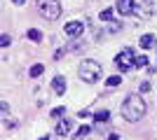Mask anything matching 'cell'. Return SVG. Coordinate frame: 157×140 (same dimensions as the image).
<instances>
[{"instance_id": "cell-10", "label": "cell", "mask_w": 157, "mask_h": 140, "mask_svg": "<svg viewBox=\"0 0 157 140\" xmlns=\"http://www.w3.org/2000/svg\"><path fill=\"white\" fill-rule=\"evenodd\" d=\"M94 119H96L98 124H105V121L110 119V112H108V110H101V112H96V114H94Z\"/></svg>"}, {"instance_id": "cell-3", "label": "cell", "mask_w": 157, "mask_h": 140, "mask_svg": "<svg viewBox=\"0 0 157 140\" xmlns=\"http://www.w3.org/2000/svg\"><path fill=\"white\" fill-rule=\"evenodd\" d=\"M35 5H38L40 14L45 16V19L54 21L61 16V2L59 0H35Z\"/></svg>"}, {"instance_id": "cell-19", "label": "cell", "mask_w": 157, "mask_h": 140, "mask_svg": "<svg viewBox=\"0 0 157 140\" xmlns=\"http://www.w3.org/2000/svg\"><path fill=\"white\" fill-rule=\"evenodd\" d=\"M10 40H12L10 35H2V38H0V45H2V47H10Z\"/></svg>"}, {"instance_id": "cell-21", "label": "cell", "mask_w": 157, "mask_h": 140, "mask_svg": "<svg viewBox=\"0 0 157 140\" xmlns=\"http://www.w3.org/2000/svg\"><path fill=\"white\" fill-rule=\"evenodd\" d=\"M150 89H152V87H150V82H141V91H143V93H145V91H150Z\"/></svg>"}, {"instance_id": "cell-5", "label": "cell", "mask_w": 157, "mask_h": 140, "mask_svg": "<svg viewBox=\"0 0 157 140\" xmlns=\"http://www.w3.org/2000/svg\"><path fill=\"white\" fill-rule=\"evenodd\" d=\"M63 31H66V35H71V38H80L82 31H85V23H82V21H68L63 26Z\"/></svg>"}, {"instance_id": "cell-7", "label": "cell", "mask_w": 157, "mask_h": 140, "mask_svg": "<svg viewBox=\"0 0 157 140\" xmlns=\"http://www.w3.org/2000/svg\"><path fill=\"white\" fill-rule=\"evenodd\" d=\"M71 128H73V121L71 119H61L54 131H56V135H66V133H71Z\"/></svg>"}, {"instance_id": "cell-15", "label": "cell", "mask_w": 157, "mask_h": 140, "mask_svg": "<svg viewBox=\"0 0 157 140\" xmlns=\"http://www.w3.org/2000/svg\"><path fill=\"white\" fill-rule=\"evenodd\" d=\"M148 66V59H145L143 54H141V56H136V68H145Z\"/></svg>"}, {"instance_id": "cell-14", "label": "cell", "mask_w": 157, "mask_h": 140, "mask_svg": "<svg viewBox=\"0 0 157 140\" xmlns=\"http://www.w3.org/2000/svg\"><path fill=\"white\" fill-rule=\"evenodd\" d=\"M98 19H101V21H110L113 19V9H103V12L98 14Z\"/></svg>"}, {"instance_id": "cell-4", "label": "cell", "mask_w": 157, "mask_h": 140, "mask_svg": "<svg viewBox=\"0 0 157 140\" xmlns=\"http://www.w3.org/2000/svg\"><path fill=\"white\" fill-rule=\"evenodd\" d=\"M115 63H117V68L122 73H127V70H131V68L136 66V56H134L131 49H122V52L115 56Z\"/></svg>"}, {"instance_id": "cell-17", "label": "cell", "mask_w": 157, "mask_h": 140, "mask_svg": "<svg viewBox=\"0 0 157 140\" xmlns=\"http://www.w3.org/2000/svg\"><path fill=\"white\" fill-rule=\"evenodd\" d=\"M120 31H122V23H117V21L110 23V33H120Z\"/></svg>"}, {"instance_id": "cell-9", "label": "cell", "mask_w": 157, "mask_h": 140, "mask_svg": "<svg viewBox=\"0 0 157 140\" xmlns=\"http://www.w3.org/2000/svg\"><path fill=\"white\" fill-rule=\"evenodd\" d=\"M138 45L143 47V49H152V47L157 45V40H155V35H143V38L138 40Z\"/></svg>"}, {"instance_id": "cell-8", "label": "cell", "mask_w": 157, "mask_h": 140, "mask_svg": "<svg viewBox=\"0 0 157 140\" xmlns=\"http://www.w3.org/2000/svg\"><path fill=\"white\" fill-rule=\"evenodd\" d=\"M52 89H54L56 93H59V96H61V93H66V80L56 75V77L52 80Z\"/></svg>"}, {"instance_id": "cell-18", "label": "cell", "mask_w": 157, "mask_h": 140, "mask_svg": "<svg viewBox=\"0 0 157 140\" xmlns=\"http://www.w3.org/2000/svg\"><path fill=\"white\" fill-rule=\"evenodd\" d=\"M89 131H92L89 126H80L78 128V135H89Z\"/></svg>"}, {"instance_id": "cell-1", "label": "cell", "mask_w": 157, "mask_h": 140, "mask_svg": "<svg viewBox=\"0 0 157 140\" xmlns=\"http://www.w3.org/2000/svg\"><path fill=\"white\" fill-rule=\"evenodd\" d=\"M122 117H124L127 121H138L145 117V100L141 98V96H134V93H129L124 98V103H122Z\"/></svg>"}, {"instance_id": "cell-2", "label": "cell", "mask_w": 157, "mask_h": 140, "mask_svg": "<svg viewBox=\"0 0 157 140\" xmlns=\"http://www.w3.org/2000/svg\"><path fill=\"white\" fill-rule=\"evenodd\" d=\"M78 75H80V80H82V82H89V84H92V82H98V80H101V66H98L96 61L87 59V61L80 63Z\"/></svg>"}, {"instance_id": "cell-6", "label": "cell", "mask_w": 157, "mask_h": 140, "mask_svg": "<svg viewBox=\"0 0 157 140\" xmlns=\"http://www.w3.org/2000/svg\"><path fill=\"white\" fill-rule=\"evenodd\" d=\"M134 9H136V2H134V0H117V12L120 14L129 16V14H134Z\"/></svg>"}, {"instance_id": "cell-13", "label": "cell", "mask_w": 157, "mask_h": 140, "mask_svg": "<svg viewBox=\"0 0 157 140\" xmlns=\"http://www.w3.org/2000/svg\"><path fill=\"white\" fill-rule=\"evenodd\" d=\"M108 87H120L122 84V77H117V75H113V77H108V82H105Z\"/></svg>"}, {"instance_id": "cell-12", "label": "cell", "mask_w": 157, "mask_h": 140, "mask_svg": "<svg viewBox=\"0 0 157 140\" xmlns=\"http://www.w3.org/2000/svg\"><path fill=\"white\" fill-rule=\"evenodd\" d=\"M28 40L40 42V40H42V33H40V31H35V28H31V31H28Z\"/></svg>"}, {"instance_id": "cell-23", "label": "cell", "mask_w": 157, "mask_h": 140, "mask_svg": "<svg viewBox=\"0 0 157 140\" xmlns=\"http://www.w3.org/2000/svg\"><path fill=\"white\" fill-rule=\"evenodd\" d=\"M14 5H24V2H26V0H12Z\"/></svg>"}, {"instance_id": "cell-11", "label": "cell", "mask_w": 157, "mask_h": 140, "mask_svg": "<svg viewBox=\"0 0 157 140\" xmlns=\"http://www.w3.org/2000/svg\"><path fill=\"white\" fill-rule=\"evenodd\" d=\"M42 73H45V66H42V63H35V66L31 68V77H40Z\"/></svg>"}, {"instance_id": "cell-20", "label": "cell", "mask_w": 157, "mask_h": 140, "mask_svg": "<svg viewBox=\"0 0 157 140\" xmlns=\"http://www.w3.org/2000/svg\"><path fill=\"white\" fill-rule=\"evenodd\" d=\"M63 112H66L63 107H54V110H52V117H61Z\"/></svg>"}, {"instance_id": "cell-24", "label": "cell", "mask_w": 157, "mask_h": 140, "mask_svg": "<svg viewBox=\"0 0 157 140\" xmlns=\"http://www.w3.org/2000/svg\"><path fill=\"white\" fill-rule=\"evenodd\" d=\"M40 140H49V138H47V135H45V138H40Z\"/></svg>"}, {"instance_id": "cell-22", "label": "cell", "mask_w": 157, "mask_h": 140, "mask_svg": "<svg viewBox=\"0 0 157 140\" xmlns=\"http://www.w3.org/2000/svg\"><path fill=\"white\" fill-rule=\"evenodd\" d=\"M108 140H120V135L117 133H110V135H108Z\"/></svg>"}, {"instance_id": "cell-16", "label": "cell", "mask_w": 157, "mask_h": 140, "mask_svg": "<svg viewBox=\"0 0 157 140\" xmlns=\"http://www.w3.org/2000/svg\"><path fill=\"white\" fill-rule=\"evenodd\" d=\"M85 49V42H73L71 45V52H82Z\"/></svg>"}]
</instances>
